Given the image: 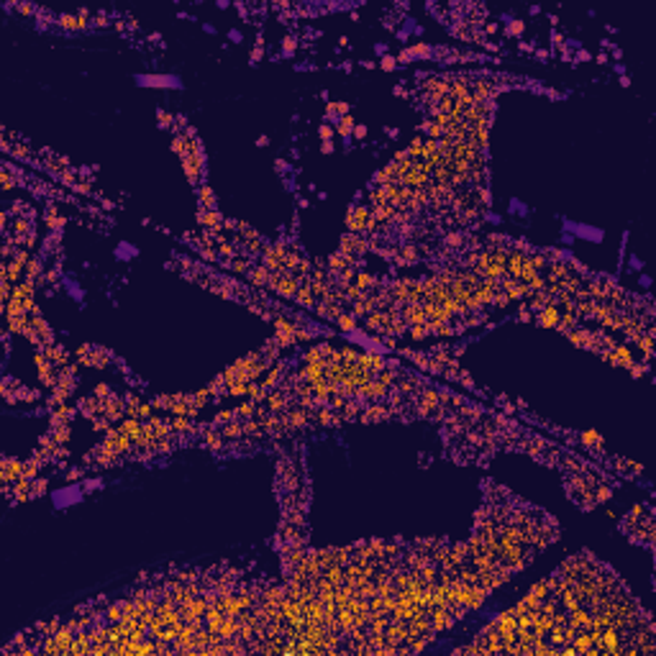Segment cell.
Wrapping results in <instances>:
<instances>
[{
  "label": "cell",
  "instance_id": "obj_34",
  "mask_svg": "<svg viewBox=\"0 0 656 656\" xmlns=\"http://www.w3.org/2000/svg\"><path fill=\"white\" fill-rule=\"evenodd\" d=\"M157 118H159V126H162V128H169L172 121H174V116H169V113H164V111H159Z\"/></svg>",
  "mask_w": 656,
  "mask_h": 656
},
{
  "label": "cell",
  "instance_id": "obj_1",
  "mask_svg": "<svg viewBox=\"0 0 656 656\" xmlns=\"http://www.w3.org/2000/svg\"><path fill=\"white\" fill-rule=\"evenodd\" d=\"M369 221H372V210L367 205H354L352 210L346 213V226H349L352 233H367Z\"/></svg>",
  "mask_w": 656,
  "mask_h": 656
},
{
  "label": "cell",
  "instance_id": "obj_25",
  "mask_svg": "<svg viewBox=\"0 0 656 656\" xmlns=\"http://www.w3.org/2000/svg\"><path fill=\"white\" fill-rule=\"evenodd\" d=\"M52 436H54V441L57 444H67L70 441V426H54V431H52Z\"/></svg>",
  "mask_w": 656,
  "mask_h": 656
},
{
  "label": "cell",
  "instance_id": "obj_35",
  "mask_svg": "<svg viewBox=\"0 0 656 656\" xmlns=\"http://www.w3.org/2000/svg\"><path fill=\"white\" fill-rule=\"evenodd\" d=\"M628 369H630V375H633V377H641L643 372L648 369V364H646V362H643V364H630Z\"/></svg>",
  "mask_w": 656,
  "mask_h": 656
},
{
  "label": "cell",
  "instance_id": "obj_31",
  "mask_svg": "<svg viewBox=\"0 0 656 656\" xmlns=\"http://www.w3.org/2000/svg\"><path fill=\"white\" fill-rule=\"evenodd\" d=\"M231 421H236V410H221L215 415V423H231Z\"/></svg>",
  "mask_w": 656,
  "mask_h": 656
},
{
  "label": "cell",
  "instance_id": "obj_14",
  "mask_svg": "<svg viewBox=\"0 0 656 656\" xmlns=\"http://www.w3.org/2000/svg\"><path fill=\"white\" fill-rule=\"evenodd\" d=\"M108 352H103V349H90V354L82 357V364L85 367H105L108 364Z\"/></svg>",
  "mask_w": 656,
  "mask_h": 656
},
{
  "label": "cell",
  "instance_id": "obj_12",
  "mask_svg": "<svg viewBox=\"0 0 656 656\" xmlns=\"http://www.w3.org/2000/svg\"><path fill=\"white\" fill-rule=\"evenodd\" d=\"M118 431H121V433H126L131 441H136L139 436H141V431H144V423H141V421H136V418H126V421L118 426Z\"/></svg>",
  "mask_w": 656,
  "mask_h": 656
},
{
  "label": "cell",
  "instance_id": "obj_43",
  "mask_svg": "<svg viewBox=\"0 0 656 656\" xmlns=\"http://www.w3.org/2000/svg\"><path fill=\"white\" fill-rule=\"evenodd\" d=\"M485 31H487V34H495V31H497V26H495V24H487V29H485Z\"/></svg>",
  "mask_w": 656,
  "mask_h": 656
},
{
  "label": "cell",
  "instance_id": "obj_32",
  "mask_svg": "<svg viewBox=\"0 0 656 656\" xmlns=\"http://www.w3.org/2000/svg\"><path fill=\"white\" fill-rule=\"evenodd\" d=\"M111 395H113V392H111V387H108V385H98V387H95V398H98V400H108Z\"/></svg>",
  "mask_w": 656,
  "mask_h": 656
},
{
  "label": "cell",
  "instance_id": "obj_10",
  "mask_svg": "<svg viewBox=\"0 0 656 656\" xmlns=\"http://www.w3.org/2000/svg\"><path fill=\"white\" fill-rule=\"evenodd\" d=\"M559 305H554V302H549L546 305L543 310H538V323L541 325H546V328H556V323H559Z\"/></svg>",
  "mask_w": 656,
  "mask_h": 656
},
{
  "label": "cell",
  "instance_id": "obj_2",
  "mask_svg": "<svg viewBox=\"0 0 656 656\" xmlns=\"http://www.w3.org/2000/svg\"><path fill=\"white\" fill-rule=\"evenodd\" d=\"M0 477H3V487L8 490L13 482H18L24 477V462L21 459H13V456H6L0 462Z\"/></svg>",
  "mask_w": 656,
  "mask_h": 656
},
{
  "label": "cell",
  "instance_id": "obj_33",
  "mask_svg": "<svg viewBox=\"0 0 656 656\" xmlns=\"http://www.w3.org/2000/svg\"><path fill=\"white\" fill-rule=\"evenodd\" d=\"M508 34H510V36H520V34H523V21H510V24H508Z\"/></svg>",
  "mask_w": 656,
  "mask_h": 656
},
{
  "label": "cell",
  "instance_id": "obj_8",
  "mask_svg": "<svg viewBox=\"0 0 656 656\" xmlns=\"http://www.w3.org/2000/svg\"><path fill=\"white\" fill-rule=\"evenodd\" d=\"M390 405H382V403H372V405H367L364 408V413H362V421L364 423H377V421H385V418H390Z\"/></svg>",
  "mask_w": 656,
  "mask_h": 656
},
{
  "label": "cell",
  "instance_id": "obj_7",
  "mask_svg": "<svg viewBox=\"0 0 656 656\" xmlns=\"http://www.w3.org/2000/svg\"><path fill=\"white\" fill-rule=\"evenodd\" d=\"M223 221H226V218L218 213V210H205V208H200V213H198V223H200L203 228L213 231V233L223 231Z\"/></svg>",
  "mask_w": 656,
  "mask_h": 656
},
{
  "label": "cell",
  "instance_id": "obj_29",
  "mask_svg": "<svg viewBox=\"0 0 656 656\" xmlns=\"http://www.w3.org/2000/svg\"><path fill=\"white\" fill-rule=\"evenodd\" d=\"M408 334H410V339H426L431 331H428V325H426V323H418V325H410V331H408Z\"/></svg>",
  "mask_w": 656,
  "mask_h": 656
},
{
  "label": "cell",
  "instance_id": "obj_27",
  "mask_svg": "<svg viewBox=\"0 0 656 656\" xmlns=\"http://www.w3.org/2000/svg\"><path fill=\"white\" fill-rule=\"evenodd\" d=\"M39 274H41V261H39V259H31L29 264H26V279L34 282Z\"/></svg>",
  "mask_w": 656,
  "mask_h": 656
},
{
  "label": "cell",
  "instance_id": "obj_15",
  "mask_svg": "<svg viewBox=\"0 0 656 656\" xmlns=\"http://www.w3.org/2000/svg\"><path fill=\"white\" fill-rule=\"evenodd\" d=\"M246 274H249V279H251V285H256V287H267V285H269V274H272V272H269L267 267H251Z\"/></svg>",
  "mask_w": 656,
  "mask_h": 656
},
{
  "label": "cell",
  "instance_id": "obj_21",
  "mask_svg": "<svg viewBox=\"0 0 656 656\" xmlns=\"http://www.w3.org/2000/svg\"><path fill=\"white\" fill-rule=\"evenodd\" d=\"M223 441H226V439H223L221 431H215V428H213V431H205V446H208V449L218 451V449L223 446Z\"/></svg>",
  "mask_w": 656,
  "mask_h": 656
},
{
  "label": "cell",
  "instance_id": "obj_24",
  "mask_svg": "<svg viewBox=\"0 0 656 656\" xmlns=\"http://www.w3.org/2000/svg\"><path fill=\"white\" fill-rule=\"evenodd\" d=\"M336 131H339L341 136H349V134L354 131V118H352V116H341V118H339V126H336Z\"/></svg>",
  "mask_w": 656,
  "mask_h": 656
},
{
  "label": "cell",
  "instance_id": "obj_4",
  "mask_svg": "<svg viewBox=\"0 0 656 656\" xmlns=\"http://www.w3.org/2000/svg\"><path fill=\"white\" fill-rule=\"evenodd\" d=\"M182 167H185V172H187L190 182H200V172H203V151H200V149H195V151H190L187 157H182Z\"/></svg>",
  "mask_w": 656,
  "mask_h": 656
},
{
  "label": "cell",
  "instance_id": "obj_42",
  "mask_svg": "<svg viewBox=\"0 0 656 656\" xmlns=\"http://www.w3.org/2000/svg\"><path fill=\"white\" fill-rule=\"evenodd\" d=\"M354 134H357V139H362V136L367 134V128H364V126H357V128H354Z\"/></svg>",
  "mask_w": 656,
  "mask_h": 656
},
{
  "label": "cell",
  "instance_id": "obj_26",
  "mask_svg": "<svg viewBox=\"0 0 656 656\" xmlns=\"http://www.w3.org/2000/svg\"><path fill=\"white\" fill-rule=\"evenodd\" d=\"M336 323L344 328V331H357V318L349 315V313H341V315L336 318Z\"/></svg>",
  "mask_w": 656,
  "mask_h": 656
},
{
  "label": "cell",
  "instance_id": "obj_19",
  "mask_svg": "<svg viewBox=\"0 0 656 656\" xmlns=\"http://www.w3.org/2000/svg\"><path fill=\"white\" fill-rule=\"evenodd\" d=\"M198 198H200V205H203L205 210H215V195H213V190H210L208 185H200Z\"/></svg>",
  "mask_w": 656,
  "mask_h": 656
},
{
  "label": "cell",
  "instance_id": "obj_6",
  "mask_svg": "<svg viewBox=\"0 0 656 656\" xmlns=\"http://www.w3.org/2000/svg\"><path fill=\"white\" fill-rule=\"evenodd\" d=\"M123 413H126V400L121 395H111L108 400H103V415L108 421H121L123 418Z\"/></svg>",
  "mask_w": 656,
  "mask_h": 656
},
{
  "label": "cell",
  "instance_id": "obj_9",
  "mask_svg": "<svg viewBox=\"0 0 656 656\" xmlns=\"http://www.w3.org/2000/svg\"><path fill=\"white\" fill-rule=\"evenodd\" d=\"M77 408L82 410V415H85V418H90V421H93L95 415H100V413H103V400H98L95 395H93V398H82V400L77 403Z\"/></svg>",
  "mask_w": 656,
  "mask_h": 656
},
{
  "label": "cell",
  "instance_id": "obj_38",
  "mask_svg": "<svg viewBox=\"0 0 656 656\" xmlns=\"http://www.w3.org/2000/svg\"><path fill=\"white\" fill-rule=\"evenodd\" d=\"M282 49H285V54H292V52H295V39H292V36H287V39H285V44H282Z\"/></svg>",
  "mask_w": 656,
  "mask_h": 656
},
{
  "label": "cell",
  "instance_id": "obj_30",
  "mask_svg": "<svg viewBox=\"0 0 656 656\" xmlns=\"http://www.w3.org/2000/svg\"><path fill=\"white\" fill-rule=\"evenodd\" d=\"M44 492H47V479H31V497H39Z\"/></svg>",
  "mask_w": 656,
  "mask_h": 656
},
{
  "label": "cell",
  "instance_id": "obj_17",
  "mask_svg": "<svg viewBox=\"0 0 656 656\" xmlns=\"http://www.w3.org/2000/svg\"><path fill=\"white\" fill-rule=\"evenodd\" d=\"M579 441H582L584 446H589V449H595V446H597V454L605 451V444H602V439H600V433H597V431H584V433L579 436Z\"/></svg>",
  "mask_w": 656,
  "mask_h": 656
},
{
  "label": "cell",
  "instance_id": "obj_40",
  "mask_svg": "<svg viewBox=\"0 0 656 656\" xmlns=\"http://www.w3.org/2000/svg\"><path fill=\"white\" fill-rule=\"evenodd\" d=\"M67 479H70V482H75V479H80V469H70Z\"/></svg>",
  "mask_w": 656,
  "mask_h": 656
},
{
  "label": "cell",
  "instance_id": "obj_13",
  "mask_svg": "<svg viewBox=\"0 0 656 656\" xmlns=\"http://www.w3.org/2000/svg\"><path fill=\"white\" fill-rule=\"evenodd\" d=\"M44 357H47L54 367H67V352H64L62 346H54V344L47 346V349H44Z\"/></svg>",
  "mask_w": 656,
  "mask_h": 656
},
{
  "label": "cell",
  "instance_id": "obj_16",
  "mask_svg": "<svg viewBox=\"0 0 656 656\" xmlns=\"http://www.w3.org/2000/svg\"><path fill=\"white\" fill-rule=\"evenodd\" d=\"M256 410H259V403L246 400V403H241L236 408V418L238 421H251V418H256Z\"/></svg>",
  "mask_w": 656,
  "mask_h": 656
},
{
  "label": "cell",
  "instance_id": "obj_41",
  "mask_svg": "<svg viewBox=\"0 0 656 656\" xmlns=\"http://www.w3.org/2000/svg\"><path fill=\"white\" fill-rule=\"evenodd\" d=\"M320 151H323V154H328V151H334V144H331V141H323Z\"/></svg>",
  "mask_w": 656,
  "mask_h": 656
},
{
  "label": "cell",
  "instance_id": "obj_20",
  "mask_svg": "<svg viewBox=\"0 0 656 656\" xmlns=\"http://www.w3.org/2000/svg\"><path fill=\"white\" fill-rule=\"evenodd\" d=\"M41 464H44V462L34 454L29 462H24V477H26V479H36V474L41 472Z\"/></svg>",
  "mask_w": 656,
  "mask_h": 656
},
{
  "label": "cell",
  "instance_id": "obj_11",
  "mask_svg": "<svg viewBox=\"0 0 656 656\" xmlns=\"http://www.w3.org/2000/svg\"><path fill=\"white\" fill-rule=\"evenodd\" d=\"M72 415H75L72 408H67V405H57V408L52 410V428H54V426H70Z\"/></svg>",
  "mask_w": 656,
  "mask_h": 656
},
{
  "label": "cell",
  "instance_id": "obj_22",
  "mask_svg": "<svg viewBox=\"0 0 656 656\" xmlns=\"http://www.w3.org/2000/svg\"><path fill=\"white\" fill-rule=\"evenodd\" d=\"M105 620L108 623H118V620H123V605L121 602H113V605H108V610H105Z\"/></svg>",
  "mask_w": 656,
  "mask_h": 656
},
{
  "label": "cell",
  "instance_id": "obj_28",
  "mask_svg": "<svg viewBox=\"0 0 656 656\" xmlns=\"http://www.w3.org/2000/svg\"><path fill=\"white\" fill-rule=\"evenodd\" d=\"M444 241H446V246H449V249H462V244H464V236H462V233H446V238H444Z\"/></svg>",
  "mask_w": 656,
  "mask_h": 656
},
{
  "label": "cell",
  "instance_id": "obj_37",
  "mask_svg": "<svg viewBox=\"0 0 656 656\" xmlns=\"http://www.w3.org/2000/svg\"><path fill=\"white\" fill-rule=\"evenodd\" d=\"M318 134H320V139H323V141H331V136H334V128H331V126H320V131H318Z\"/></svg>",
  "mask_w": 656,
  "mask_h": 656
},
{
  "label": "cell",
  "instance_id": "obj_36",
  "mask_svg": "<svg viewBox=\"0 0 656 656\" xmlns=\"http://www.w3.org/2000/svg\"><path fill=\"white\" fill-rule=\"evenodd\" d=\"M395 64H398L395 57H382V64H380V67H382V70H395Z\"/></svg>",
  "mask_w": 656,
  "mask_h": 656
},
{
  "label": "cell",
  "instance_id": "obj_18",
  "mask_svg": "<svg viewBox=\"0 0 656 656\" xmlns=\"http://www.w3.org/2000/svg\"><path fill=\"white\" fill-rule=\"evenodd\" d=\"M221 433H223V439L226 441H233V439H241L244 436V428H241V421H231V423H226L223 428H221Z\"/></svg>",
  "mask_w": 656,
  "mask_h": 656
},
{
  "label": "cell",
  "instance_id": "obj_39",
  "mask_svg": "<svg viewBox=\"0 0 656 656\" xmlns=\"http://www.w3.org/2000/svg\"><path fill=\"white\" fill-rule=\"evenodd\" d=\"M518 318H520V320H531V318H533V315H531V310H528V305H520Z\"/></svg>",
  "mask_w": 656,
  "mask_h": 656
},
{
  "label": "cell",
  "instance_id": "obj_5",
  "mask_svg": "<svg viewBox=\"0 0 656 656\" xmlns=\"http://www.w3.org/2000/svg\"><path fill=\"white\" fill-rule=\"evenodd\" d=\"M93 13L90 11H80V13H62L59 18H57V24L62 26V29H67V31H80V29H85L87 26V18H90Z\"/></svg>",
  "mask_w": 656,
  "mask_h": 656
},
{
  "label": "cell",
  "instance_id": "obj_23",
  "mask_svg": "<svg viewBox=\"0 0 656 656\" xmlns=\"http://www.w3.org/2000/svg\"><path fill=\"white\" fill-rule=\"evenodd\" d=\"M226 267H228L231 272H249V269H251L249 259H244V256H233L231 261H226Z\"/></svg>",
  "mask_w": 656,
  "mask_h": 656
},
{
  "label": "cell",
  "instance_id": "obj_3",
  "mask_svg": "<svg viewBox=\"0 0 656 656\" xmlns=\"http://www.w3.org/2000/svg\"><path fill=\"white\" fill-rule=\"evenodd\" d=\"M367 249H369V241L362 238L359 233H349V236L341 238V254L344 256H354L357 259V254H364Z\"/></svg>",
  "mask_w": 656,
  "mask_h": 656
}]
</instances>
